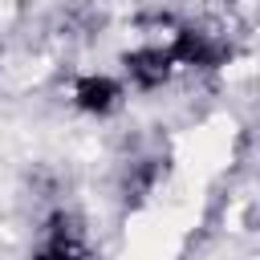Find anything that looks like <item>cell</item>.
I'll use <instances>...</instances> for the list:
<instances>
[{"label": "cell", "instance_id": "obj_1", "mask_svg": "<svg viewBox=\"0 0 260 260\" xmlns=\"http://www.w3.org/2000/svg\"><path fill=\"white\" fill-rule=\"evenodd\" d=\"M32 260H89V248L81 244L77 219L73 215H53L49 232H45V244L32 252Z\"/></svg>", "mask_w": 260, "mask_h": 260}, {"label": "cell", "instance_id": "obj_4", "mask_svg": "<svg viewBox=\"0 0 260 260\" xmlns=\"http://www.w3.org/2000/svg\"><path fill=\"white\" fill-rule=\"evenodd\" d=\"M73 93H77V106L89 114H110L118 106V85L110 77H81Z\"/></svg>", "mask_w": 260, "mask_h": 260}, {"label": "cell", "instance_id": "obj_2", "mask_svg": "<svg viewBox=\"0 0 260 260\" xmlns=\"http://www.w3.org/2000/svg\"><path fill=\"white\" fill-rule=\"evenodd\" d=\"M223 53H228V49H223L219 41H211V32H199V28H183V32L175 37V45H171V57H175V61L199 65V69L219 65Z\"/></svg>", "mask_w": 260, "mask_h": 260}, {"label": "cell", "instance_id": "obj_3", "mask_svg": "<svg viewBox=\"0 0 260 260\" xmlns=\"http://www.w3.org/2000/svg\"><path fill=\"white\" fill-rule=\"evenodd\" d=\"M171 65H175L171 49H138V53H126V69H130V77H134L142 89L162 85V81L171 77Z\"/></svg>", "mask_w": 260, "mask_h": 260}]
</instances>
